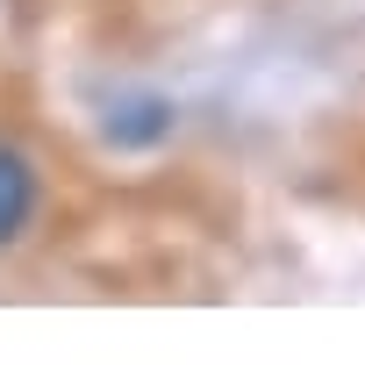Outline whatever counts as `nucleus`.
<instances>
[{"label": "nucleus", "instance_id": "obj_1", "mask_svg": "<svg viewBox=\"0 0 365 365\" xmlns=\"http://www.w3.org/2000/svg\"><path fill=\"white\" fill-rule=\"evenodd\" d=\"M29 208H36V165H29L22 150L0 143V244H15V237H22Z\"/></svg>", "mask_w": 365, "mask_h": 365}]
</instances>
